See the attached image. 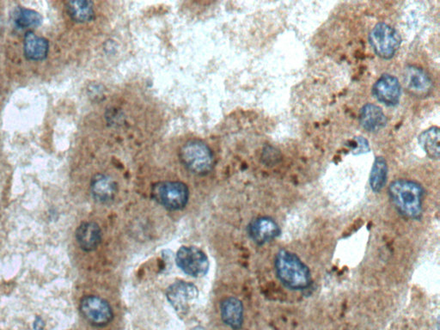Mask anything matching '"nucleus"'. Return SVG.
Instances as JSON below:
<instances>
[{
	"mask_svg": "<svg viewBox=\"0 0 440 330\" xmlns=\"http://www.w3.org/2000/svg\"><path fill=\"white\" fill-rule=\"evenodd\" d=\"M274 268L279 281L289 289L305 290L311 286L312 272L307 265L288 249H281L277 253Z\"/></svg>",
	"mask_w": 440,
	"mask_h": 330,
	"instance_id": "obj_2",
	"label": "nucleus"
},
{
	"mask_svg": "<svg viewBox=\"0 0 440 330\" xmlns=\"http://www.w3.org/2000/svg\"><path fill=\"white\" fill-rule=\"evenodd\" d=\"M359 122L366 131L376 133L385 128L387 119L381 107L367 103L361 109Z\"/></svg>",
	"mask_w": 440,
	"mask_h": 330,
	"instance_id": "obj_15",
	"label": "nucleus"
},
{
	"mask_svg": "<svg viewBox=\"0 0 440 330\" xmlns=\"http://www.w3.org/2000/svg\"><path fill=\"white\" fill-rule=\"evenodd\" d=\"M439 138L438 126L428 128L419 136V143L430 159H439Z\"/></svg>",
	"mask_w": 440,
	"mask_h": 330,
	"instance_id": "obj_18",
	"label": "nucleus"
},
{
	"mask_svg": "<svg viewBox=\"0 0 440 330\" xmlns=\"http://www.w3.org/2000/svg\"><path fill=\"white\" fill-rule=\"evenodd\" d=\"M281 232L277 222L270 217L256 218L248 226V236L258 245L270 243L276 239Z\"/></svg>",
	"mask_w": 440,
	"mask_h": 330,
	"instance_id": "obj_9",
	"label": "nucleus"
},
{
	"mask_svg": "<svg viewBox=\"0 0 440 330\" xmlns=\"http://www.w3.org/2000/svg\"><path fill=\"white\" fill-rule=\"evenodd\" d=\"M24 51L26 58L29 60H44L48 55L49 42L33 32H28L25 37Z\"/></svg>",
	"mask_w": 440,
	"mask_h": 330,
	"instance_id": "obj_16",
	"label": "nucleus"
},
{
	"mask_svg": "<svg viewBox=\"0 0 440 330\" xmlns=\"http://www.w3.org/2000/svg\"><path fill=\"white\" fill-rule=\"evenodd\" d=\"M91 192L95 202L109 204L116 198L117 184L110 176L98 174L91 181Z\"/></svg>",
	"mask_w": 440,
	"mask_h": 330,
	"instance_id": "obj_12",
	"label": "nucleus"
},
{
	"mask_svg": "<svg viewBox=\"0 0 440 330\" xmlns=\"http://www.w3.org/2000/svg\"><path fill=\"white\" fill-rule=\"evenodd\" d=\"M198 296L197 286L187 282H175L166 291L168 301L182 316L189 312L191 304L196 301Z\"/></svg>",
	"mask_w": 440,
	"mask_h": 330,
	"instance_id": "obj_8",
	"label": "nucleus"
},
{
	"mask_svg": "<svg viewBox=\"0 0 440 330\" xmlns=\"http://www.w3.org/2000/svg\"><path fill=\"white\" fill-rule=\"evenodd\" d=\"M69 16L76 22H87L94 18L93 3L91 1H69L67 3Z\"/></svg>",
	"mask_w": 440,
	"mask_h": 330,
	"instance_id": "obj_17",
	"label": "nucleus"
},
{
	"mask_svg": "<svg viewBox=\"0 0 440 330\" xmlns=\"http://www.w3.org/2000/svg\"><path fill=\"white\" fill-rule=\"evenodd\" d=\"M3 29V20L1 17H0V32H1V29Z\"/></svg>",
	"mask_w": 440,
	"mask_h": 330,
	"instance_id": "obj_22",
	"label": "nucleus"
},
{
	"mask_svg": "<svg viewBox=\"0 0 440 330\" xmlns=\"http://www.w3.org/2000/svg\"><path fill=\"white\" fill-rule=\"evenodd\" d=\"M175 263L182 272L192 277H204L210 267L208 257L201 249L194 246H182L175 256Z\"/></svg>",
	"mask_w": 440,
	"mask_h": 330,
	"instance_id": "obj_6",
	"label": "nucleus"
},
{
	"mask_svg": "<svg viewBox=\"0 0 440 330\" xmlns=\"http://www.w3.org/2000/svg\"><path fill=\"white\" fill-rule=\"evenodd\" d=\"M401 86L392 75L385 74L375 83L373 93L378 102L387 106H396L400 101Z\"/></svg>",
	"mask_w": 440,
	"mask_h": 330,
	"instance_id": "obj_11",
	"label": "nucleus"
},
{
	"mask_svg": "<svg viewBox=\"0 0 440 330\" xmlns=\"http://www.w3.org/2000/svg\"><path fill=\"white\" fill-rule=\"evenodd\" d=\"M387 162H386L385 157H378L377 159H375L370 175L371 189H372L375 193H380V192L384 189L386 180H387Z\"/></svg>",
	"mask_w": 440,
	"mask_h": 330,
	"instance_id": "obj_20",
	"label": "nucleus"
},
{
	"mask_svg": "<svg viewBox=\"0 0 440 330\" xmlns=\"http://www.w3.org/2000/svg\"><path fill=\"white\" fill-rule=\"evenodd\" d=\"M370 150L368 142L366 139H363L362 137L357 138V147L354 150L356 153H364L368 152Z\"/></svg>",
	"mask_w": 440,
	"mask_h": 330,
	"instance_id": "obj_21",
	"label": "nucleus"
},
{
	"mask_svg": "<svg viewBox=\"0 0 440 330\" xmlns=\"http://www.w3.org/2000/svg\"><path fill=\"white\" fill-rule=\"evenodd\" d=\"M13 22L18 28L22 29L36 28L43 22V17L36 11L18 7L14 11Z\"/></svg>",
	"mask_w": 440,
	"mask_h": 330,
	"instance_id": "obj_19",
	"label": "nucleus"
},
{
	"mask_svg": "<svg viewBox=\"0 0 440 330\" xmlns=\"http://www.w3.org/2000/svg\"><path fill=\"white\" fill-rule=\"evenodd\" d=\"M180 159L187 170L195 175H208L213 168L211 149L201 140L187 141L180 152Z\"/></svg>",
	"mask_w": 440,
	"mask_h": 330,
	"instance_id": "obj_3",
	"label": "nucleus"
},
{
	"mask_svg": "<svg viewBox=\"0 0 440 330\" xmlns=\"http://www.w3.org/2000/svg\"><path fill=\"white\" fill-rule=\"evenodd\" d=\"M390 201L397 212L411 220H420L423 213L424 190L418 183L400 179L389 187Z\"/></svg>",
	"mask_w": 440,
	"mask_h": 330,
	"instance_id": "obj_1",
	"label": "nucleus"
},
{
	"mask_svg": "<svg viewBox=\"0 0 440 330\" xmlns=\"http://www.w3.org/2000/svg\"><path fill=\"white\" fill-rule=\"evenodd\" d=\"M80 312L85 319L95 327H103L113 320L114 313L108 302L100 297L86 296L80 302Z\"/></svg>",
	"mask_w": 440,
	"mask_h": 330,
	"instance_id": "obj_7",
	"label": "nucleus"
},
{
	"mask_svg": "<svg viewBox=\"0 0 440 330\" xmlns=\"http://www.w3.org/2000/svg\"><path fill=\"white\" fill-rule=\"evenodd\" d=\"M370 44L378 56L385 60L393 58L401 45V37L392 26L378 24L374 27L369 37Z\"/></svg>",
	"mask_w": 440,
	"mask_h": 330,
	"instance_id": "obj_5",
	"label": "nucleus"
},
{
	"mask_svg": "<svg viewBox=\"0 0 440 330\" xmlns=\"http://www.w3.org/2000/svg\"><path fill=\"white\" fill-rule=\"evenodd\" d=\"M404 82L406 89L415 97H427L432 90L430 77L422 68L415 66L404 69Z\"/></svg>",
	"mask_w": 440,
	"mask_h": 330,
	"instance_id": "obj_10",
	"label": "nucleus"
},
{
	"mask_svg": "<svg viewBox=\"0 0 440 330\" xmlns=\"http://www.w3.org/2000/svg\"><path fill=\"white\" fill-rule=\"evenodd\" d=\"M222 320L232 329L242 328L244 324V305L239 298L229 297L220 305Z\"/></svg>",
	"mask_w": 440,
	"mask_h": 330,
	"instance_id": "obj_13",
	"label": "nucleus"
},
{
	"mask_svg": "<svg viewBox=\"0 0 440 330\" xmlns=\"http://www.w3.org/2000/svg\"><path fill=\"white\" fill-rule=\"evenodd\" d=\"M76 239L83 251H93L101 243V228L95 222H85L76 230Z\"/></svg>",
	"mask_w": 440,
	"mask_h": 330,
	"instance_id": "obj_14",
	"label": "nucleus"
},
{
	"mask_svg": "<svg viewBox=\"0 0 440 330\" xmlns=\"http://www.w3.org/2000/svg\"><path fill=\"white\" fill-rule=\"evenodd\" d=\"M194 330H204V329L201 328H195Z\"/></svg>",
	"mask_w": 440,
	"mask_h": 330,
	"instance_id": "obj_23",
	"label": "nucleus"
},
{
	"mask_svg": "<svg viewBox=\"0 0 440 330\" xmlns=\"http://www.w3.org/2000/svg\"><path fill=\"white\" fill-rule=\"evenodd\" d=\"M152 195L164 209L178 211L185 209L189 202V190L181 182H160L152 187Z\"/></svg>",
	"mask_w": 440,
	"mask_h": 330,
	"instance_id": "obj_4",
	"label": "nucleus"
}]
</instances>
